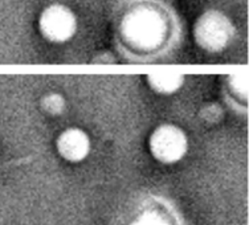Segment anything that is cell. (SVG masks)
<instances>
[{
  "label": "cell",
  "instance_id": "cell-9",
  "mask_svg": "<svg viewBox=\"0 0 249 225\" xmlns=\"http://www.w3.org/2000/svg\"><path fill=\"white\" fill-rule=\"evenodd\" d=\"M131 225H167V223L157 213L149 212V213H144V215L141 216Z\"/></svg>",
  "mask_w": 249,
  "mask_h": 225
},
{
  "label": "cell",
  "instance_id": "cell-4",
  "mask_svg": "<svg viewBox=\"0 0 249 225\" xmlns=\"http://www.w3.org/2000/svg\"><path fill=\"white\" fill-rule=\"evenodd\" d=\"M37 31L45 41L62 45L72 41L78 32V17L69 5L51 3L38 14Z\"/></svg>",
  "mask_w": 249,
  "mask_h": 225
},
{
  "label": "cell",
  "instance_id": "cell-8",
  "mask_svg": "<svg viewBox=\"0 0 249 225\" xmlns=\"http://www.w3.org/2000/svg\"><path fill=\"white\" fill-rule=\"evenodd\" d=\"M227 87L240 98H248V74L247 72H236L227 77Z\"/></svg>",
  "mask_w": 249,
  "mask_h": 225
},
{
  "label": "cell",
  "instance_id": "cell-7",
  "mask_svg": "<svg viewBox=\"0 0 249 225\" xmlns=\"http://www.w3.org/2000/svg\"><path fill=\"white\" fill-rule=\"evenodd\" d=\"M40 105H41L44 113H47L48 115H58L65 110L67 102L62 94L56 93V91H51L41 98Z\"/></svg>",
  "mask_w": 249,
  "mask_h": 225
},
{
  "label": "cell",
  "instance_id": "cell-1",
  "mask_svg": "<svg viewBox=\"0 0 249 225\" xmlns=\"http://www.w3.org/2000/svg\"><path fill=\"white\" fill-rule=\"evenodd\" d=\"M167 34V23L158 10L147 5L131 8L120 23V35L130 48L149 52L158 48Z\"/></svg>",
  "mask_w": 249,
  "mask_h": 225
},
{
  "label": "cell",
  "instance_id": "cell-5",
  "mask_svg": "<svg viewBox=\"0 0 249 225\" xmlns=\"http://www.w3.org/2000/svg\"><path fill=\"white\" fill-rule=\"evenodd\" d=\"M54 146L60 158L69 163H80L90 154L91 138L82 127L69 126L57 135Z\"/></svg>",
  "mask_w": 249,
  "mask_h": 225
},
{
  "label": "cell",
  "instance_id": "cell-2",
  "mask_svg": "<svg viewBox=\"0 0 249 225\" xmlns=\"http://www.w3.org/2000/svg\"><path fill=\"white\" fill-rule=\"evenodd\" d=\"M236 27L228 15L220 10H207L197 16L192 25V38L197 48L207 53H221L231 47Z\"/></svg>",
  "mask_w": 249,
  "mask_h": 225
},
{
  "label": "cell",
  "instance_id": "cell-6",
  "mask_svg": "<svg viewBox=\"0 0 249 225\" xmlns=\"http://www.w3.org/2000/svg\"><path fill=\"white\" fill-rule=\"evenodd\" d=\"M146 85L150 90L159 96H173L182 90L186 84V76L179 72H153L144 77Z\"/></svg>",
  "mask_w": 249,
  "mask_h": 225
},
{
  "label": "cell",
  "instance_id": "cell-3",
  "mask_svg": "<svg viewBox=\"0 0 249 225\" xmlns=\"http://www.w3.org/2000/svg\"><path fill=\"white\" fill-rule=\"evenodd\" d=\"M147 147L157 162L175 164L188 153L190 139L183 127L173 122H163L150 131Z\"/></svg>",
  "mask_w": 249,
  "mask_h": 225
}]
</instances>
